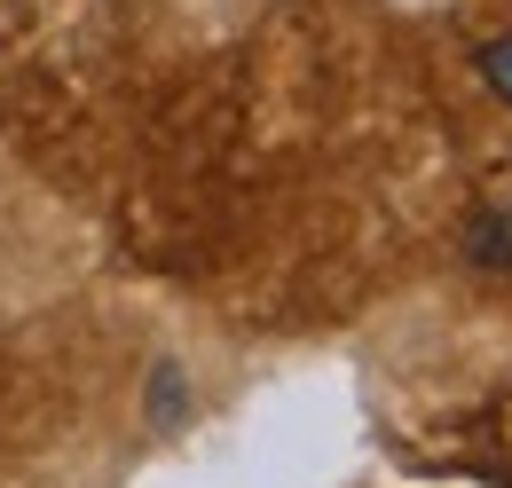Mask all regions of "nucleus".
<instances>
[{
	"mask_svg": "<svg viewBox=\"0 0 512 488\" xmlns=\"http://www.w3.org/2000/svg\"><path fill=\"white\" fill-rule=\"evenodd\" d=\"M481 79H489V87L512 103V32H497V40L481 48Z\"/></svg>",
	"mask_w": 512,
	"mask_h": 488,
	"instance_id": "obj_1",
	"label": "nucleus"
}]
</instances>
